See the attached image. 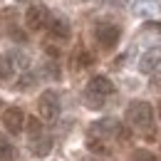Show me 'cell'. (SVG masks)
Returning <instances> with one entry per match:
<instances>
[{"mask_svg":"<svg viewBox=\"0 0 161 161\" xmlns=\"http://www.w3.org/2000/svg\"><path fill=\"white\" fill-rule=\"evenodd\" d=\"M126 121L141 136H151V131H154V109H151V104L141 102V99L131 102L126 107Z\"/></svg>","mask_w":161,"mask_h":161,"instance_id":"cell-1","label":"cell"},{"mask_svg":"<svg viewBox=\"0 0 161 161\" xmlns=\"http://www.w3.org/2000/svg\"><path fill=\"white\" fill-rule=\"evenodd\" d=\"M114 94V84L107 80V77H92L89 84H87V89H84V102H87V107L89 109H102V104L109 99Z\"/></svg>","mask_w":161,"mask_h":161,"instance_id":"cell-2","label":"cell"},{"mask_svg":"<svg viewBox=\"0 0 161 161\" xmlns=\"http://www.w3.org/2000/svg\"><path fill=\"white\" fill-rule=\"evenodd\" d=\"M89 136H97V139L109 144V139H124L126 131H124V126H121L117 119L107 117V119H99V121H94V124L89 126Z\"/></svg>","mask_w":161,"mask_h":161,"instance_id":"cell-3","label":"cell"},{"mask_svg":"<svg viewBox=\"0 0 161 161\" xmlns=\"http://www.w3.org/2000/svg\"><path fill=\"white\" fill-rule=\"evenodd\" d=\"M60 97H57V92H52V89H47V92H42L40 99H37V112H40V119L42 121H55L60 117Z\"/></svg>","mask_w":161,"mask_h":161,"instance_id":"cell-4","label":"cell"},{"mask_svg":"<svg viewBox=\"0 0 161 161\" xmlns=\"http://www.w3.org/2000/svg\"><path fill=\"white\" fill-rule=\"evenodd\" d=\"M121 37V30L119 25H114V22H97L94 25V40L99 42L104 50H112Z\"/></svg>","mask_w":161,"mask_h":161,"instance_id":"cell-5","label":"cell"},{"mask_svg":"<svg viewBox=\"0 0 161 161\" xmlns=\"http://www.w3.org/2000/svg\"><path fill=\"white\" fill-rule=\"evenodd\" d=\"M50 10L45 8V5H30L27 8V13H25V25L30 27V30H42V27H47V22H50Z\"/></svg>","mask_w":161,"mask_h":161,"instance_id":"cell-6","label":"cell"},{"mask_svg":"<svg viewBox=\"0 0 161 161\" xmlns=\"http://www.w3.org/2000/svg\"><path fill=\"white\" fill-rule=\"evenodd\" d=\"M3 126H5L10 134H20L22 129H25V114H22L20 107L5 109V114H3Z\"/></svg>","mask_w":161,"mask_h":161,"instance_id":"cell-7","label":"cell"},{"mask_svg":"<svg viewBox=\"0 0 161 161\" xmlns=\"http://www.w3.org/2000/svg\"><path fill=\"white\" fill-rule=\"evenodd\" d=\"M159 64H161V47H149L139 60V69L146 72V75H151Z\"/></svg>","mask_w":161,"mask_h":161,"instance_id":"cell-8","label":"cell"},{"mask_svg":"<svg viewBox=\"0 0 161 161\" xmlns=\"http://www.w3.org/2000/svg\"><path fill=\"white\" fill-rule=\"evenodd\" d=\"M131 10L139 18H154V15H159V0H134Z\"/></svg>","mask_w":161,"mask_h":161,"instance_id":"cell-9","label":"cell"},{"mask_svg":"<svg viewBox=\"0 0 161 161\" xmlns=\"http://www.w3.org/2000/svg\"><path fill=\"white\" fill-rule=\"evenodd\" d=\"M47 27H50L52 37H60V40H67V37H69V22L64 20V18H50Z\"/></svg>","mask_w":161,"mask_h":161,"instance_id":"cell-10","label":"cell"},{"mask_svg":"<svg viewBox=\"0 0 161 161\" xmlns=\"http://www.w3.org/2000/svg\"><path fill=\"white\" fill-rule=\"evenodd\" d=\"M18 75V67L13 62V55H0V82H10Z\"/></svg>","mask_w":161,"mask_h":161,"instance_id":"cell-11","label":"cell"},{"mask_svg":"<svg viewBox=\"0 0 161 161\" xmlns=\"http://www.w3.org/2000/svg\"><path fill=\"white\" fill-rule=\"evenodd\" d=\"M50 149H52V139H50L47 134H40V136L30 139V151H32L35 156H45V154H50Z\"/></svg>","mask_w":161,"mask_h":161,"instance_id":"cell-12","label":"cell"},{"mask_svg":"<svg viewBox=\"0 0 161 161\" xmlns=\"http://www.w3.org/2000/svg\"><path fill=\"white\" fill-rule=\"evenodd\" d=\"M13 156H15V149H13L10 139L5 134H0V161H10Z\"/></svg>","mask_w":161,"mask_h":161,"instance_id":"cell-13","label":"cell"},{"mask_svg":"<svg viewBox=\"0 0 161 161\" xmlns=\"http://www.w3.org/2000/svg\"><path fill=\"white\" fill-rule=\"evenodd\" d=\"M87 149L94 151V154H109V144L97 139V136H87Z\"/></svg>","mask_w":161,"mask_h":161,"instance_id":"cell-14","label":"cell"},{"mask_svg":"<svg viewBox=\"0 0 161 161\" xmlns=\"http://www.w3.org/2000/svg\"><path fill=\"white\" fill-rule=\"evenodd\" d=\"M72 64H75L77 69H84L87 64H92V55H89V52H84V50H77V55L72 57Z\"/></svg>","mask_w":161,"mask_h":161,"instance_id":"cell-15","label":"cell"},{"mask_svg":"<svg viewBox=\"0 0 161 161\" xmlns=\"http://www.w3.org/2000/svg\"><path fill=\"white\" fill-rule=\"evenodd\" d=\"M27 134H30V139H35V136L45 134V131H42V121L35 119V117H30V119H27Z\"/></svg>","mask_w":161,"mask_h":161,"instance_id":"cell-16","label":"cell"},{"mask_svg":"<svg viewBox=\"0 0 161 161\" xmlns=\"http://www.w3.org/2000/svg\"><path fill=\"white\" fill-rule=\"evenodd\" d=\"M134 161H159V159H156L154 154H149V151H139V154H136V159H134Z\"/></svg>","mask_w":161,"mask_h":161,"instance_id":"cell-17","label":"cell"},{"mask_svg":"<svg viewBox=\"0 0 161 161\" xmlns=\"http://www.w3.org/2000/svg\"><path fill=\"white\" fill-rule=\"evenodd\" d=\"M154 80H156V84H161V75H156V77H154Z\"/></svg>","mask_w":161,"mask_h":161,"instance_id":"cell-18","label":"cell"}]
</instances>
